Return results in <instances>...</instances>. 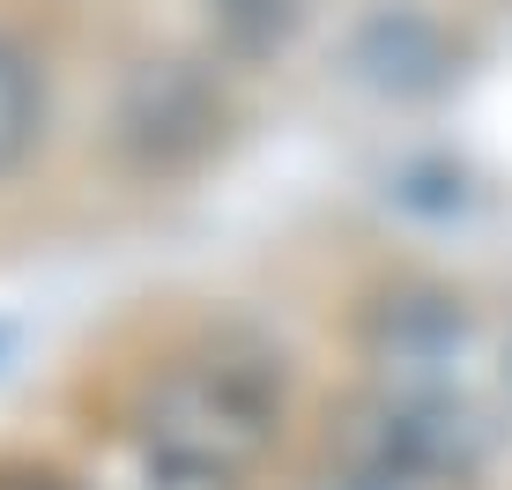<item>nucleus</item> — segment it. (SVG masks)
I'll list each match as a JSON object with an SVG mask.
<instances>
[{"instance_id":"f257e3e1","label":"nucleus","mask_w":512,"mask_h":490,"mask_svg":"<svg viewBox=\"0 0 512 490\" xmlns=\"http://www.w3.org/2000/svg\"><path fill=\"white\" fill-rule=\"evenodd\" d=\"M282 439V372L260 349L201 342L156 364L134 394V446L245 483Z\"/></svg>"},{"instance_id":"f03ea898","label":"nucleus","mask_w":512,"mask_h":490,"mask_svg":"<svg viewBox=\"0 0 512 490\" xmlns=\"http://www.w3.org/2000/svg\"><path fill=\"white\" fill-rule=\"evenodd\" d=\"M208 127H216V97H208V82L186 75V67H141V82L127 90V104H119L127 149L156 171L186 164V156L208 142Z\"/></svg>"},{"instance_id":"7ed1b4c3","label":"nucleus","mask_w":512,"mask_h":490,"mask_svg":"<svg viewBox=\"0 0 512 490\" xmlns=\"http://www.w3.org/2000/svg\"><path fill=\"white\" fill-rule=\"evenodd\" d=\"M38 134H45V75L15 38H0V179L23 171Z\"/></svg>"},{"instance_id":"20e7f679","label":"nucleus","mask_w":512,"mask_h":490,"mask_svg":"<svg viewBox=\"0 0 512 490\" xmlns=\"http://www.w3.org/2000/svg\"><path fill=\"white\" fill-rule=\"evenodd\" d=\"M208 15H216V30H223L238 52H275V45L297 30L305 0H208Z\"/></svg>"},{"instance_id":"39448f33","label":"nucleus","mask_w":512,"mask_h":490,"mask_svg":"<svg viewBox=\"0 0 512 490\" xmlns=\"http://www.w3.org/2000/svg\"><path fill=\"white\" fill-rule=\"evenodd\" d=\"M127 490H245L231 476H208V468H186V461H171V453H149V446H134L127 453V476H119Z\"/></svg>"}]
</instances>
